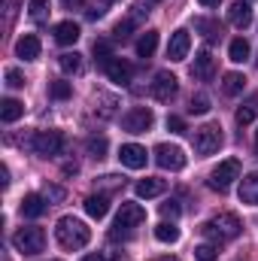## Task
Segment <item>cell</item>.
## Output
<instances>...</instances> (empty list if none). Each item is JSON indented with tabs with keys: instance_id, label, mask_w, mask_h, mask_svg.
Listing matches in <instances>:
<instances>
[{
	"instance_id": "obj_21",
	"label": "cell",
	"mask_w": 258,
	"mask_h": 261,
	"mask_svg": "<svg viewBox=\"0 0 258 261\" xmlns=\"http://www.w3.org/2000/svg\"><path fill=\"white\" fill-rule=\"evenodd\" d=\"M46 213V197L43 195H24L21 197V216L28 219H40Z\"/></svg>"
},
{
	"instance_id": "obj_32",
	"label": "cell",
	"mask_w": 258,
	"mask_h": 261,
	"mask_svg": "<svg viewBox=\"0 0 258 261\" xmlns=\"http://www.w3.org/2000/svg\"><path fill=\"white\" fill-rule=\"evenodd\" d=\"M194 258L197 261H216L219 258V246H216V243H200V246L194 249Z\"/></svg>"
},
{
	"instance_id": "obj_43",
	"label": "cell",
	"mask_w": 258,
	"mask_h": 261,
	"mask_svg": "<svg viewBox=\"0 0 258 261\" xmlns=\"http://www.w3.org/2000/svg\"><path fill=\"white\" fill-rule=\"evenodd\" d=\"M104 12H107V9H104V6H94V9H88V12H85V15H88V18H91V21H94V18H100V15H104Z\"/></svg>"
},
{
	"instance_id": "obj_47",
	"label": "cell",
	"mask_w": 258,
	"mask_h": 261,
	"mask_svg": "<svg viewBox=\"0 0 258 261\" xmlns=\"http://www.w3.org/2000/svg\"><path fill=\"white\" fill-rule=\"evenodd\" d=\"M64 173H67V176H70V173L76 176V173H79V167H76V164H64Z\"/></svg>"
},
{
	"instance_id": "obj_50",
	"label": "cell",
	"mask_w": 258,
	"mask_h": 261,
	"mask_svg": "<svg viewBox=\"0 0 258 261\" xmlns=\"http://www.w3.org/2000/svg\"><path fill=\"white\" fill-rule=\"evenodd\" d=\"M158 261H176V258H158Z\"/></svg>"
},
{
	"instance_id": "obj_31",
	"label": "cell",
	"mask_w": 258,
	"mask_h": 261,
	"mask_svg": "<svg viewBox=\"0 0 258 261\" xmlns=\"http://www.w3.org/2000/svg\"><path fill=\"white\" fill-rule=\"evenodd\" d=\"M85 149H88L91 158H104V155H107V137H88Z\"/></svg>"
},
{
	"instance_id": "obj_17",
	"label": "cell",
	"mask_w": 258,
	"mask_h": 261,
	"mask_svg": "<svg viewBox=\"0 0 258 261\" xmlns=\"http://www.w3.org/2000/svg\"><path fill=\"white\" fill-rule=\"evenodd\" d=\"M164 189H167V182L164 179H158V176H146V179H140L137 182V197H158L164 195Z\"/></svg>"
},
{
	"instance_id": "obj_22",
	"label": "cell",
	"mask_w": 258,
	"mask_h": 261,
	"mask_svg": "<svg viewBox=\"0 0 258 261\" xmlns=\"http://www.w3.org/2000/svg\"><path fill=\"white\" fill-rule=\"evenodd\" d=\"M85 213L91 219H104L110 213V197L107 195H88L85 197Z\"/></svg>"
},
{
	"instance_id": "obj_18",
	"label": "cell",
	"mask_w": 258,
	"mask_h": 261,
	"mask_svg": "<svg viewBox=\"0 0 258 261\" xmlns=\"http://www.w3.org/2000/svg\"><path fill=\"white\" fill-rule=\"evenodd\" d=\"M79 37H82V31H79L76 21H58V24H55V40H58L61 46H73Z\"/></svg>"
},
{
	"instance_id": "obj_37",
	"label": "cell",
	"mask_w": 258,
	"mask_h": 261,
	"mask_svg": "<svg viewBox=\"0 0 258 261\" xmlns=\"http://www.w3.org/2000/svg\"><path fill=\"white\" fill-rule=\"evenodd\" d=\"M6 88H24V76H21V70H15V67L6 70Z\"/></svg>"
},
{
	"instance_id": "obj_30",
	"label": "cell",
	"mask_w": 258,
	"mask_h": 261,
	"mask_svg": "<svg viewBox=\"0 0 258 261\" xmlns=\"http://www.w3.org/2000/svg\"><path fill=\"white\" fill-rule=\"evenodd\" d=\"M58 64L64 73H79V67H82V55L79 52H64L61 58H58Z\"/></svg>"
},
{
	"instance_id": "obj_41",
	"label": "cell",
	"mask_w": 258,
	"mask_h": 261,
	"mask_svg": "<svg viewBox=\"0 0 258 261\" xmlns=\"http://www.w3.org/2000/svg\"><path fill=\"white\" fill-rule=\"evenodd\" d=\"M131 9H134V12H131V21H140V18L149 15V6H143V3H134Z\"/></svg>"
},
{
	"instance_id": "obj_4",
	"label": "cell",
	"mask_w": 258,
	"mask_h": 261,
	"mask_svg": "<svg viewBox=\"0 0 258 261\" xmlns=\"http://www.w3.org/2000/svg\"><path fill=\"white\" fill-rule=\"evenodd\" d=\"M237 179H240V161H237V158H228V161H222V164L210 173V189L225 195Z\"/></svg>"
},
{
	"instance_id": "obj_20",
	"label": "cell",
	"mask_w": 258,
	"mask_h": 261,
	"mask_svg": "<svg viewBox=\"0 0 258 261\" xmlns=\"http://www.w3.org/2000/svg\"><path fill=\"white\" fill-rule=\"evenodd\" d=\"M21 116H24V103L15 100V97H3V103H0V119H3L6 125H12V122H18Z\"/></svg>"
},
{
	"instance_id": "obj_40",
	"label": "cell",
	"mask_w": 258,
	"mask_h": 261,
	"mask_svg": "<svg viewBox=\"0 0 258 261\" xmlns=\"http://www.w3.org/2000/svg\"><path fill=\"white\" fill-rule=\"evenodd\" d=\"M43 197H46V200H64V189H58V186H46V189H43Z\"/></svg>"
},
{
	"instance_id": "obj_8",
	"label": "cell",
	"mask_w": 258,
	"mask_h": 261,
	"mask_svg": "<svg viewBox=\"0 0 258 261\" xmlns=\"http://www.w3.org/2000/svg\"><path fill=\"white\" fill-rule=\"evenodd\" d=\"M149 88H152V97H155L158 103H170V100L176 97V91H179V79H176L170 70H158Z\"/></svg>"
},
{
	"instance_id": "obj_36",
	"label": "cell",
	"mask_w": 258,
	"mask_h": 261,
	"mask_svg": "<svg viewBox=\"0 0 258 261\" xmlns=\"http://www.w3.org/2000/svg\"><path fill=\"white\" fill-rule=\"evenodd\" d=\"M113 55H110V43L107 40H97L94 43V61H100V64H107Z\"/></svg>"
},
{
	"instance_id": "obj_1",
	"label": "cell",
	"mask_w": 258,
	"mask_h": 261,
	"mask_svg": "<svg viewBox=\"0 0 258 261\" xmlns=\"http://www.w3.org/2000/svg\"><path fill=\"white\" fill-rule=\"evenodd\" d=\"M240 231H243V225H240V219L234 216V213H219V216H213V219H207L203 225H200V234L210 240V243H228V240H234V237H240Z\"/></svg>"
},
{
	"instance_id": "obj_2",
	"label": "cell",
	"mask_w": 258,
	"mask_h": 261,
	"mask_svg": "<svg viewBox=\"0 0 258 261\" xmlns=\"http://www.w3.org/2000/svg\"><path fill=\"white\" fill-rule=\"evenodd\" d=\"M55 237H58L61 249H82L91 240V228L82 219H76V216H64V219H58Z\"/></svg>"
},
{
	"instance_id": "obj_51",
	"label": "cell",
	"mask_w": 258,
	"mask_h": 261,
	"mask_svg": "<svg viewBox=\"0 0 258 261\" xmlns=\"http://www.w3.org/2000/svg\"><path fill=\"white\" fill-rule=\"evenodd\" d=\"M255 146H258V134H255Z\"/></svg>"
},
{
	"instance_id": "obj_39",
	"label": "cell",
	"mask_w": 258,
	"mask_h": 261,
	"mask_svg": "<svg viewBox=\"0 0 258 261\" xmlns=\"http://www.w3.org/2000/svg\"><path fill=\"white\" fill-rule=\"evenodd\" d=\"M167 130H173V134H186V122H183L179 116H167Z\"/></svg>"
},
{
	"instance_id": "obj_12",
	"label": "cell",
	"mask_w": 258,
	"mask_h": 261,
	"mask_svg": "<svg viewBox=\"0 0 258 261\" xmlns=\"http://www.w3.org/2000/svg\"><path fill=\"white\" fill-rule=\"evenodd\" d=\"M119 161L131 167V170H140V167H146V161H149V152L143 149V146H137V143H125L122 149H119Z\"/></svg>"
},
{
	"instance_id": "obj_9",
	"label": "cell",
	"mask_w": 258,
	"mask_h": 261,
	"mask_svg": "<svg viewBox=\"0 0 258 261\" xmlns=\"http://www.w3.org/2000/svg\"><path fill=\"white\" fill-rule=\"evenodd\" d=\"M155 164L161 170H183L186 167V152L179 146H170V143H158L155 146Z\"/></svg>"
},
{
	"instance_id": "obj_38",
	"label": "cell",
	"mask_w": 258,
	"mask_h": 261,
	"mask_svg": "<svg viewBox=\"0 0 258 261\" xmlns=\"http://www.w3.org/2000/svg\"><path fill=\"white\" fill-rule=\"evenodd\" d=\"M179 213H183V210H179V203H176V200H167V203H161V216H164V219H176Z\"/></svg>"
},
{
	"instance_id": "obj_49",
	"label": "cell",
	"mask_w": 258,
	"mask_h": 261,
	"mask_svg": "<svg viewBox=\"0 0 258 261\" xmlns=\"http://www.w3.org/2000/svg\"><path fill=\"white\" fill-rule=\"evenodd\" d=\"M113 261H128L125 255H113Z\"/></svg>"
},
{
	"instance_id": "obj_45",
	"label": "cell",
	"mask_w": 258,
	"mask_h": 261,
	"mask_svg": "<svg viewBox=\"0 0 258 261\" xmlns=\"http://www.w3.org/2000/svg\"><path fill=\"white\" fill-rule=\"evenodd\" d=\"M82 261H107L100 252H88V255H82Z\"/></svg>"
},
{
	"instance_id": "obj_7",
	"label": "cell",
	"mask_w": 258,
	"mask_h": 261,
	"mask_svg": "<svg viewBox=\"0 0 258 261\" xmlns=\"http://www.w3.org/2000/svg\"><path fill=\"white\" fill-rule=\"evenodd\" d=\"M219 149H222V128L216 122H210V125L194 130V152L197 155H213Z\"/></svg>"
},
{
	"instance_id": "obj_11",
	"label": "cell",
	"mask_w": 258,
	"mask_h": 261,
	"mask_svg": "<svg viewBox=\"0 0 258 261\" xmlns=\"http://www.w3.org/2000/svg\"><path fill=\"white\" fill-rule=\"evenodd\" d=\"M189 49H192V37H189V31H173L170 34V43H167V58L170 61H186L189 58Z\"/></svg>"
},
{
	"instance_id": "obj_33",
	"label": "cell",
	"mask_w": 258,
	"mask_h": 261,
	"mask_svg": "<svg viewBox=\"0 0 258 261\" xmlns=\"http://www.w3.org/2000/svg\"><path fill=\"white\" fill-rule=\"evenodd\" d=\"M49 94H52L55 100H67V97L73 94V85H70V82H61V79H58V82H52V85H49Z\"/></svg>"
},
{
	"instance_id": "obj_35",
	"label": "cell",
	"mask_w": 258,
	"mask_h": 261,
	"mask_svg": "<svg viewBox=\"0 0 258 261\" xmlns=\"http://www.w3.org/2000/svg\"><path fill=\"white\" fill-rule=\"evenodd\" d=\"M131 28H134V21H131V18L119 21V24L113 28V40H116V43H125V40H131Z\"/></svg>"
},
{
	"instance_id": "obj_42",
	"label": "cell",
	"mask_w": 258,
	"mask_h": 261,
	"mask_svg": "<svg viewBox=\"0 0 258 261\" xmlns=\"http://www.w3.org/2000/svg\"><path fill=\"white\" fill-rule=\"evenodd\" d=\"M100 182H104L107 189H122V186H125V179H122V176H113V173H110V176H104Z\"/></svg>"
},
{
	"instance_id": "obj_27",
	"label": "cell",
	"mask_w": 258,
	"mask_h": 261,
	"mask_svg": "<svg viewBox=\"0 0 258 261\" xmlns=\"http://www.w3.org/2000/svg\"><path fill=\"white\" fill-rule=\"evenodd\" d=\"M194 31H200L207 40H219L222 37V24L216 18H194Z\"/></svg>"
},
{
	"instance_id": "obj_48",
	"label": "cell",
	"mask_w": 258,
	"mask_h": 261,
	"mask_svg": "<svg viewBox=\"0 0 258 261\" xmlns=\"http://www.w3.org/2000/svg\"><path fill=\"white\" fill-rule=\"evenodd\" d=\"M110 3H113V0H97V6H110Z\"/></svg>"
},
{
	"instance_id": "obj_25",
	"label": "cell",
	"mask_w": 258,
	"mask_h": 261,
	"mask_svg": "<svg viewBox=\"0 0 258 261\" xmlns=\"http://www.w3.org/2000/svg\"><path fill=\"white\" fill-rule=\"evenodd\" d=\"M49 12H52V0H28V15H31V21L43 24V21L49 18Z\"/></svg>"
},
{
	"instance_id": "obj_16",
	"label": "cell",
	"mask_w": 258,
	"mask_h": 261,
	"mask_svg": "<svg viewBox=\"0 0 258 261\" xmlns=\"http://www.w3.org/2000/svg\"><path fill=\"white\" fill-rule=\"evenodd\" d=\"M15 55H18L21 61H37V58H40V40H37L34 34H24V37L15 43Z\"/></svg>"
},
{
	"instance_id": "obj_44",
	"label": "cell",
	"mask_w": 258,
	"mask_h": 261,
	"mask_svg": "<svg viewBox=\"0 0 258 261\" xmlns=\"http://www.w3.org/2000/svg\"><path fill=\"white\" fill-rule=\"evenodd\" d=\"M64 9H82V0H61Z\"/></svg>"
},
{
	"instance_id": "obj_5",
	"label": "cell",
	"mask_w": 258,
	"mask_h": 261,
	"mask_svg": "<svg viewBox=\"0 0 258 261\" xmlns=\"http://www.w3.org/2000/svg\"><path fill=\"white\" fill-rule=\"evenodd\" d=\"M12 246L21 252V255H37V252H43L46 249V234H43V228H21V231H15V237H12Z\"/></svg>"
},
{
	"instance_id": "obj_13",
	"label": "cell",
	"mask_w": 258,
	"mask_h": 261,
	"mask_svg": "<svg viewBox=\"0 0 258 261\" xmlns=\"http://www.w3.org/2000/svg\"><path fill=\"white\" fill-rule=\"evenodd\" d=\"M213 73H216V58L210 55V49H200V52L194 55L192 76L194 79H200V82H207V79H213Z\"/></svg>"
},
{
	"instance_id": "obj_46",
	"label": "cell",
	"mask_w": 258,
	"mask_h": 261,
	"mask_svg": "<svg viewBox=\"0 0 258 261\" xmlns=\"http://www.w3.org/2000/svg\"><path fill=\"white\" fill-rule=\"evenodd\" d=\"M197 3H200V6H207V9H213V6H219L222 0H197Z\"/></svg>"
},
{
	"instance_id": "obj_6",
	"label": "cell",
	"mask_w": 258,
	"mask_h": 261,
	"mask_svg": "<svg viewBox=\"0 0 258 261\" xmlns=\"http://www.w3.org/2000/svg\"><path fill=\"white\" fill-rule=\"evenodd\" d=\"M31 149L37 155H43V158H52V155H58L64 149V134L61 130H37L31 137Z\"/></svg>"
},
{
	"instance_id": "obj_10",
	"label": "cell",
	"mask_w": 258,
	"mask_h": 261,
	"mask_svg": "<svg viewBox=\"0 0 258 261\" xmlns=\"http://www.w3.org/2000/svg\"><path fill=\"white\" fill-rule=\"evenodd\" d=\"M152 122H155V116L146 107H134V110H128L122 116V128L128 130V134H146V130L152 128Z\"/></svg>"
},
{
	"instance_id": "obj_23",
	"label": "cell",
	"mask_w": 258,
	"mask_h": 261,
	"mask_svg": "<svg viewBox=\"0 0 258 261\" xmlns=\"http://www.w3.org/2000/svg\"><path fill=\"white\" fill-rule=\"evenodd\" d=\"M155 49H158V31L140 34V40H137V55H140V58H152Z\"/></svg>"
},
{
	"instance_id": "obj_29",
	"label": "cell",
	"mask_w": 258,
	"mask_h": 261,
	"mask_svg": "<svg viewBox=\"0 0 258 261\" xmlns=\"http://www.w3.org/2000/svg\"><path fill=\"white\" fill-rule=\"evenodd\" d=\"M155 237L161 243H176L179 240V228L173 222H161V225H155Z\"/></svg>"
},
{
	"instance_id": "obj_14",
	"label": "cell",
	"mask_w": 258,
	"mask_h": 261,
	"mask_svg": "<svg viewBox=\"0 0 258 261\" xmlns=\"http://www.w3.org/2000/svg\"><path fill=\"white\" fill-rule=\"evenodd\" d=\"M228 18H231V24H234V28L246 31V28L252 24V9H249V0H237V3L228 9Z\"/></svg>"
},
{
	"instance_id": "obj_15",
	"label": "cell",
	"mask_w": 258,
	"mask_h": 261,
	"mask_svg": "<svg viewBox=\"0 0 258 261\" xmlns=\"http://www.w3.org/2000/svg\"><path fill=\"white\" fill-rule=\"evenodd\" d=\"M104 70H107V76L113 79V82H119V85H128L131 82V64L128 61H122V58H110L107 64H104Z\"/></svg>"
},
{
	"instance_id": "obj_28",
	"label": "cell",
	"mask_w": 258,
	"mask_h": 261,
	"mask_svg": "<svg viewBox=\"0 0 258 261\" xmlns=\"http://www.w3.org/2000/svg\"><path fill=\"white\" fill-rule=\"evenodd\" d=\"M228 58H231L234 64H243V61L249 58V43H246L243 37L231 40V46H228Z\"/></svg>"
},
{
	"instance_id": "obj_26",
	"label": "cell",
	"mask_w": 258,
	"mask_h": 261,
	"mask_svg": "<svg viewBox=\"0 0 258 261\" xmlns=\"http://www.w3.org/2000/svg\"><path fill=\"white\" fill-rule=\"evenodd\" d=\"M255 119H258V97H249V100L234 113V122L243 128V125H249V122H255Z\"/></svg>"
},
{
	"instance_id": "obj_34",
	"label": "cell",
	"mask_w": 258,
	"mask_h": 261,
	"mask_svg": "<svg viewBox=\"0 0 258 261\" xmlns=\"http://www.w3.org/2000/svg\"><path fill=\"white\" fill-rule=\"evenodd\" d=\"M189 113H194V116H203V113H210V97H207V94H194L192 103H189Z\"/></svg>"
},
{
	"instance_id": "obj_3",
	"label": "cell",
	"mask_w": 258,
	"mask_h": 261,
	"mask_svg": "<svg viewBox=\"0 0 258 261\" xmlns=\"http://www.w3.org/2000/svg\"><path fill=\"white\" fill-rule=\"evenodd\" d=\"M146 222V210L140 206V203H122V210H119V216H116V225H113V231H110V237L113 240H128L131 234H134V228L137 225H143Z\"/></svg>"
},
{
	"instance_id": "obj_24",
	"label": "cell",
	"mask_w": 258,
	"mask_h": 261,
	"mask_svg": "<svg viewBox=\"0 0 258 261\" xmlns=\"http://www.w3.org/2000/svg\"><path fill=\"white\" fill-rule=\"evenodd\" d=\"M243 85H246V79H243V73H237V70H231V73L222 76V91H225L228 97H237V94L243 91Z\"/></svg>"
},
{
	"instance_id": "obj_19",
	"label": "cell",
	"mask_w": 258,
	"mask_h": 261,
	"mask_svg": "<svg viewBox=\"0 0 258 261\" xmlns=\"http://www.w3.org/2000/svg\"><path fill=\"white\" fill-rule=\"evenodd\" d=\"M240 200L249 206H258V173H246L240 179Z\"/></svg>"
}]
</instances>
